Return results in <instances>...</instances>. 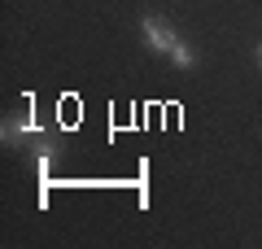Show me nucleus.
I'll list each match as a JSON object with an SVG mask.
<instances>
[{
	"label": "nucleus",
	"instance_id": "nucleus-2",
	"mask_svg": "<svg viewBox=\"0 0 262 249\" xmlns=\"http://www.w3.org/2000/svg\"><path fill=\"white\" fill-rule=\"evenodd\" d=\"M170 61H175L179 70H192V66H196V53H192V44H188V39H175V48H170Z\"/></svg>",
	"mask_w": 262,
	"mask_h": 249
},
{
	"label": "nucleus",
	"instance_id": "nucleus-1",
	"mask_svg": "<svg viewBox=\"0 0 262 249\" xmlns=\"http://www.w3.org/2000/svg\"><path fill=\"white\" fill-rule=\"evenodd\" d=\"M140 35H144V44H149V53H158V57H170V48H175V31H170V22L166 18H158V13H144L140 18Z\"/></svg>",
	"mask_w": 262,
	"mask_h": 249
},
{
	"label": "nucleus",
	"instance_id": "nucleus-3",
	"mask_svg": "<svg viewBox=\"0 0 262 249\" xmlns=\"http://www.w3.org/2000/svg\"><path fill=\"white\" fill-rule=\"evenodd\" d=\"M253 57H258V66H262V44H258V48H253Z\"/></svg>",
	"mask_w": 262,
	"mask_h": 249
}]
</instances>
